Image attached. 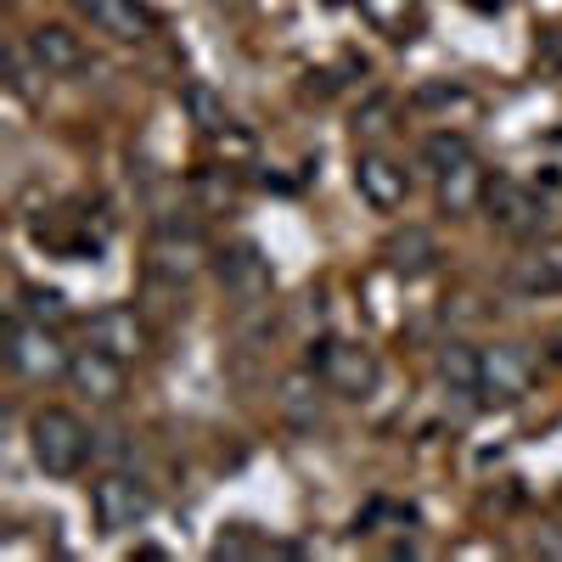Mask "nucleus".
Here are the masks:
<instances>
[{
	"label": "nucleus",
	"instance_id": "obj_22",
	"mask_svg": "<svg viewBox=\"0 0 562 562\" xmlns=\"http://www.w3.org/2000/svg\"><path fill=\"white\" fill-rule=\"evenodd\" d=\"M7 68H12V90H18L23 102H34V97H40V79H52V68H45V63L29 52V40L7 52Z\"/></svg>",
	"mask_w": 562,
	"mask_h": 562
},
{
	"label": "nucleus",
	"instance_id": "obj_14",
	"mask_svg": "<svg viewBox=\"0 0 562 562\" xmlns=\"http://www.w3.org/2000/svg\"><path fill=\"white\" fill-rule=\"evenodd\" d=\"M79 7V18L97 29V34H108V40H147L153 34V12L140 7V0H74Z\"/></svg>",
	"mask_w": 562,
	"mask_h": 562
},
{
	"label": "nucleus",
	"instance_id": "obj_26",
	"mask_svg": "<svg viewBox=\"0 0 562 562\" xmlns=\"http://www.w3.org/2000/svg\"><path fill=\"white\" fill-rule=\"evenodd\" d=\"M192 192H198L209 209H231V203H237V186L225 180V169H209V175H198V180H192Z\"/></svg>",
	"mask_w": 562,
	"mask_h": 562
},
{
	"label": "nucleus",
	"instance_id": "obj_3",
	"mask_svg": "<svg viewBox=\"0 0 562 562\" xmlns=\"http://www.w3.org/2000/svg\"><path fill=\"white\" fill-rule=\"evenodd\" d=\"M310 366H315L321 389L338 394V400H371V394H378V383H383L378 349H366L355 338H321L315 355H310Z\"/></svg>",
	"mask_w": 562,
	"mask_h": 562
},
{
	"label": "nucleus",
	"instance_id": "obj_20",
	"mask_svg": "<svg viewBox=\"0 0 562 562\" xmlns=\"http://www.w3.org/2000/svg\"><path fill=\"white\" fill-rule=\"evenodd\" d=\"M360 12L371 18V29L389 34V40H411V29L422 23L416 0H360Z\"/></svg>",
	"mask_w": 562,
	"mask_h": 562
},
{
	"label": "nucleus",
	"instance_id": "obj_6",
	"mask_svg": "<svg viewBox=\"0 0 562 562\" xmlns=\"http://www.w3.org/2000/svg\"><path fill=\"white\" fill-rule=\"evenodd\" d=\"M7 360H12V371L23 383H57V378H68L74 355L57 344V326H40L29 315H12V326H7Z\"/></svg>",
	"mask_w": 562,
	"mask_h": 562
},
{
	"label": "nucleus",
	"instance_id": "obj_2",
	"mask_svg": "<svg viewBox=\"0 0 562 562\" xmlns=\"http://www.w3.org/2000/svg\"><path fill=\"white\" fill-rule=\"evenodd\" d=\"M90 512H97V529L102 535H130L140 524H153L158 512V490L130 473V467H108V473L90 484Z\"/></svg>",
	"mask_w": 562,
	"mask_h": 562
},
{
	"label": "nucleus",
	"instance_id": "obj_8",
	"mask_svg": "<svg viewBox=\"0 0 562 562\" xmlns=\"http://www.w3.org/2000/svg\"><path fill=\"white\" fill-rule=\"evenodd\" d=\"M214 270H220L225 299H231V304H243V310L265 304L270 288H276V270H270V259H265L259 243H231V248L214 259Z\"/></svg>",
	"mask_w": 562,
	"mask_h": 562
},
{
	"label": "nucleus",
	"instance_id": "obj_15",
	"mask_svg": "<svg viewBox=\"0 0 562 562\" xmlns=\"http://www.w3.org/2000/svg\"><path fill=\"white\" fill-rule=\"evenodd\" d=\"M29 52L52 68V74H79L85 68V40L68 29V23H40L29 34Z\"/></svg>",
	"mask_w": 562,
	"mask_h": 562
},
{
	"label": "nucleus",
	"instance_id": "obj_21",
	"mask_svg": "<svg viewBox=\"0 0 562 562\" xmlns=\"http://www.w3.org/2000/svg\"><path fill=\"white\" fill-rule=\"evenodd\" d=\"M461 158H479V153H473V140H467L461 130H434L428 140H422V169H428V175L456 169Z\"/></svg>",
	"mask_w": 562,
	"mask_h": 562
},
{
	"label": "nucleus",
	"instance_id": "obj_17",
	"mask_svg": "<svg viewBox=\"0 0 562 562\" xmlns=\"http://www.w3.org/2000/svg\"><path fill=\"white\" fill-rule=\"evenodd\" d=\"M434 371H439V383H445L450 394L479 400V349H473V344H445L439 360H434Z\"/></svg>",
	"mask_w": 562,
	"mask_h": 562
},
{
	"label": "nucleus",
	"instance_id": "obj_16",
	"mask_svg": "<svg viewBox=\"0 0 562 562\" xmlns=\"http://www.w3.org/2000/svg\"><path fill=\"white\" fill-rule=\"evenodd\" d=\"M512 288L518 293H562V237H540L529 259L512 265Z\"/></svg>",
	"mask_w": 562,
	"mask_h": 562
},
{
	"label": "nucleus",
	"instance_id": "obj_25",
	"mask_svg": "<svg viewBox=\"0 0 562 562\" xmlns=\"http://www.w3.org/2000/svg\"><path fill=\"white\" fill-rule=\"evenodd\" d=\"M135 456V439L124 428H97V439H90V461H102V467H124Z\"/></svg>",
	"mask_w": 562,
	"mask_h": 562
},
{
	"label": "nucleus",
	"instance_id": "obj_24",
	"mask_svg": "<svg viewBox=\"0 0 562 562\" xmlns=\"http://www.w3.org/2000/svg\"><path fill=\"white\" fill-rule=\"evenodd\" d=\"M394 130V97H366L355 108V140H383Z\"/></svg>",
	"mask_w": 562,
	"mask_h": 562
},
{
	"label": "nucleus",
	"instance_id": "obj_18",
	"mask_svg": "<svg viewBox=\"0 0 562 562\" xmlns=\"http://www.w3.org/2000/svg\"><path fill=\"white\" fill-rule=\"evenodd\" d=\"M315 366L310 371H293L288 383H281V416L293 422V428H315L321 422V394H315Z\"/></svg>",
	"mask_w": 562,
	"mask_h": 562
},
{
	"label": "nucleus",
	"instance_id": "obj_13",
	"mask_svg": "<svg viewBox=\"0 0 562 562\" xmlns=\"http://www.w3.org/2000/svg\"><path fill=\"white\" fill-rule=\"evenodd\" d=\"M439 259H445V254H439V243H434L428 225H394L389 237H383V265H389L394 276H405V281L439 270Z\"/></svg>",
	"mask_w": 562,
	"mask_h": 562
},
{
	"label": "nucleus",
	"instance_id": "obj_7",
	"mask_svg": "<svg viewBox=\"0 0 562 562\" xmlns=\"http://www.w3.org/2000/svg\"><path fill=\"white\" fill-rule=\"evenodd\" d=\"M540 378V366L524 344H490L479 349V405H518Z\"/></svg>",
	"mask_w": 562,
	"mask_h": 562
},
{
	"label": "nucleus",
	"instance_id": "obj_4",
	"mask_svg": "<svg viewBox=\"0 0 562 562\" xmlns=\"http://www.w3.org/2000/svg\"><path fill=\"white\" fill-rule=\"evenodd\" d=\"M209 270V243L192 220H158L147 243V276L158 288H192Z\"/></svg>",
	"mask_w": 562,
	"mask_h": 562
},
{
	"label": "nucleus",
	"instance_id": "obj_9",
	"mask_svg": "<svg viewBox=\"0 0 562 562\" xmlns=\"http://www.w3.org/2000/svg\"><path fill=\"white\" fill-rule=\"evenodd\" d=\"M68 389L79 394V400H90V405H119L124 400V389H130V360H119V355H108V349H74V360H68Z\"/></svg>",
	"mask_w": 562,
	"mask_h": 562
},
{
	"label": "nucleus",
	"instance_id": "obj_29",
	"mask_svg": "<svg viewBox=\"0 0 562 562\" xmlns=\"http://www.w3.org/2000/svg\"><path fill=\"white\" fill-rule=\"evenodd\" d=\"M473 12H501V0H467Z\"/></svg>",
	"mask_w": 562,
	"mask_h": 562
},
{
	"label": "nucleus",
	"instance_id": "obj_12",
	"mask_svg": "<svg viewBox=\"0 0 562 562\" xmlns=\"http://www.w3.org/2000/svg\"><path fill=\"white\" fill-rule=\"evenodd\" d=\"M484 192H490V175H484L479 158H461L456 169H439L434 175V203L450 220H467L473 209H484Z\"/></svg>",
	"mask_w": 562,
	"mask_h": 562
},
{
	"label": "nucleus",
	"instance_id": "obj_10",
	"mask_svg": "<svg viewBox=\"0 0 562 562\" xmlns=\"http://www.w3.org/2000/svg\"><path fill=\"white\" fill-rule=\"evenodd\" d=\"M355 192L378 209V214H394V209H405V198H411V175H405V164L389 158V153H360V158H355Z\"/></svg>",
	"mask_w": 562,
	"mask_h": 562
},
{
	"label": "nucleus",
	"instance_id": "obj_28",
	"mask_svg": "<svg viewBox=\"0 0 562 562\" xmlns=\"http://www.w3.org/2000/svg\"><path fill=\"white\" fill-rule=\"evenodd\" d=\"M535 557H551V562H562V524H546L540 535H535V546H529Z\"/></svg>",
	"mask_w": 562,
	"mask_h": 562
},
{
	"label": "nucleus",
	"instance_id": "obj_5",
	"mask_svg": "<svg viewBox=\"0 0 562 562\" xmlns=\"http://www.w3.org/2000/svg\"><path fill=\"white\" fill-rule=\"evenodd\" d=\"M484 209H490V225L512 243H535L546 231V220H551L546 192L529 186V180H518V175H495L490 192H484Z\"/></svg>",
	"mask_w": 562,
	"mask_h": 562
},
{
	"label": "nucleus",
	"instance_id": "obj_27",
	"mask_svg": "<svg viewBox=\"0 0 562 562\" xmlns=\"http://www.w3.org/2000/svg\"><path fill=\"white\" fill-rule=\"evenodd\" d=\"M439 102H467V90L461 85H428V90H416V108H439Z\"/></svg>",
	"mask_w": 562,
	"mask_h": 562
},
{
	"label": "nucleus",
	"instance_id": "obj_11",
	"mask_svg": "<svg viewBox=\"0 0 562 562\" xmlns=\"http://www.w3.org/2000/svg\"><path fill=\"white\" fill-rule=\"evenodd\" d=\"M85 333H90V344H97V349H108V355H119V360H140V355L153 349L147 321H140L130 304H108V310H97Z\"/></svg>",
	"mask_w": 562,
	"mask_h": 562
},
{
	"label": "nucleus",
	"instance_id": "obj_19",
	"mask_svg": "<svg viewBox=\"0 0 562 562\" xmlns=\"http://www.w3.org/2000/svg\"><path fill=\"white\" fill-rule=\"evenodd\" d=\"M180 108L192 113V124L203 130V135H220V130H231V113H225V97L209 85V79H192L180 90Z\"/></svg>",
	"mask_w": 562,
	"mask_h": 562
},
{
	"label": "nucleus",
	"instance_id": "obj_23",
	"mask_svg": "<svg viewBox=\"0 0 562 562\" xmlns=\"http://www.w3.org/2000/svg\"><path fill=\"white\" fill-rule=\"evenodd\" d=\"M18 299H23L18 315H29V321H40V326H63V321H68V299H63L57 288H34V281H29Z\"/></svg>",
	"mask_w": 562,
	"mask_h": 562
},
{
	"label": "nucleus",
	"instance_id": "obj_1",
	"mask_svg": "<svg viewBox=\"0 0 562 562\" xmlns=\"http://www.w3.org/2000/svg\"><path fill=\"white\" fill-rule=\"evenodd\" d=\"M90 439H97V434H90L85 422H79V411H68V405H40L29 416V456H34V467H40L45 479L85 473Z\"/></svg>",
	"mask_w": 562,
	"mask_h": 562
}]
</instances>
